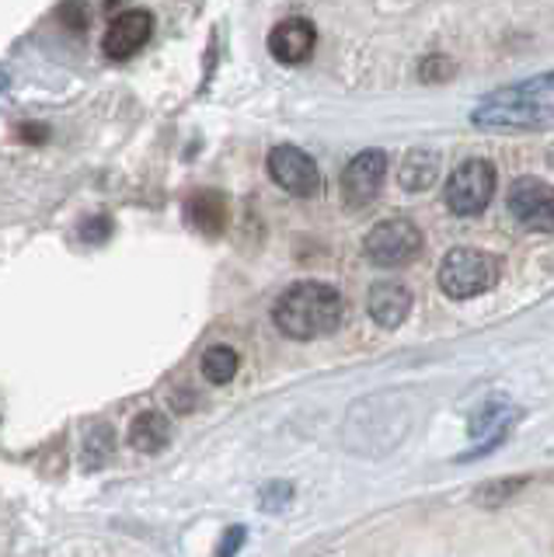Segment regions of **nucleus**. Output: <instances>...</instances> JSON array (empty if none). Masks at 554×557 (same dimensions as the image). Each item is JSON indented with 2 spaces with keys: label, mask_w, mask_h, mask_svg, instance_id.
Segmentation results:
<instances>
[{
  "label": "nucleus",
  "mask_w": 554,
  "mask_h": 557,
  "mask_svg": "<svg viewBox=\"0 0 554 557\" xmlns=\"http://www.w3.org/2000/svg\"><path fill=\"white\" fill-rule=\"evenodd\" d=\"M342 318H345L342 293L328 283H315V278L290 286L272 310L275 327H280L286 338H297V342L332 335V331L342 327Z\"/></svg>",
  "instance_id": "f257e3e1"
},
{
  "label": "nucleus",
  "mask_w": 554,
  "mask_h": 557,
  "mask_svg": "<svg viewBox=\"0 0 554 557\" xmlns=\"http://www.w3.org/2000/svg\"><path fill=\"white\" fill-rule=\"evenodd\" d=\"M502 265L498 258L478 248H454L443 261H440V289L450 296V300H471V296L489 293L492 286H498Z\"/></svg>",
  "instance_id": "f03ea898"
},
{
  "label": "nucleus",
  "mask_w": 554,
  "mask_h": 557,
  "mask_svg": "<svg viewBox=\"0 0 554 557\" xmlns=\"http://www.w3.org/2000/svg\"><path fill=\"white\" fill-rule=\"evenodd\" d=\"M471 122L481 129H547L554 126V109L547 101L509 98L506 91H495L471 112Z\"/></svg>",
  "instance_id": "7ed1b4c3"
},
{
  "label": "nucleus",
  "mask_w": 554,
  "mask_h": 557,
  "mask_svg": "<svg viewBox=\"0 0 554 557\" xmlns=\"http://www.w3.org/2000/svg\"><path fill=\"white\" fill-rule=\"evenodd\" d=\"M362 251L380 269H397V265H408L422 255V231L405 216H391V220H380L373 231L362 240Z\"/></svg>",
  "instance_id": "20e7f679"
},
{
  "label": "nucleus",
  "mask_w": 554,
  "mask_h": 557,
  "mask_svg": "<svg viewBox=\"0 0 554 557\" xmlns=\"http://www.w3.org/2000/svg\"><path fill=\"white\" fill-rule=\"evenodd\" d=\"M495 196V168L489 161H464L446 178L443 199L457 216H478Z\"/></svg>",
  "instance_id": "39448f33"
},
{
  "label": "nucleus",
  "mask_w": 554,
  "mask_h": 557,
  "mask_svg": "<svg viewBox=\"0 0 554 557\" xmlns=\"http://www.w3.org/2000/svg\"><path fill=\"white\" fill-rule=\"evenodd\" d=\"M269 174H272V182L280 185L283 191H290V196H297V199H307V196H315V191L321 188V171L315 164V157L304 153L300 147H275L269 153Z\"/></svg>",
  "instance_id": "423d86ee"
},
{
  "label": "nucleus",
  "mask_w": 554,
  "mask_h": 557,
  "mask_svg": "<svg viewBox=\"0 0 554 557\" xmlns=\"http://www.w3.org/2000/svg\"><path fill=\"white\" fill-rule=\"evenodd\" d=\"M509 213L530 226V231H554V185L533 178V174H524L516 178L509 188Z\"/></svg>",
  "instance_id": "0eeeda50"
},
{
  "label": "nucleus",
  "mask_w": 554,
  "mask_h": 557,
  "mask_svg": "<svg viewBox=\"0 0 554 557\" xmlns=\"http://www.w3.org/2000/svg\"><path fill=\"white\" fill-rule=\"evenodd\" d=\"M387 178V153L384 150H362L342 171V199L345 206H370L377 199L380 185Z\"/></svg>",
  "instance_id": "6e6552de"
},
{
  "label": "nucleus",
  "mask_w": 554,
  "mask_h": 557,
  "mask_svg": "<svg viewBox=\"0 0 554 557\" xmlns=\"http://www.w3.org/2000/svg\"><path fill=\"white\" fill-rule=\"evenodd\" d=\"M150 32H153V17L144 8H130L109 22L101 49H106L109 60H130L133 52H140L150 42Z\"/></svg>",
  "instance_id": "1a4fd4ad"
},
{
  "label": "nucleus",
  "mask_w": 554,
  "mask_h": 557,
  "mask_svg": "<svg viewBox=\"0 0 554 557\" xmlns=\"http://www.w3.org/2000/svg\"><path fill=\"white\" fill-rule=\"evenodd\" d=\"M318 46V32L307 17H283L280 25L269 32V52L280 63H304Z\"/></svg>",
  "instance_id": "9d476101"
},
{
  "label": "nucleus",
  "mask_w": 554,
  "mask_h": 557,
  "mask_svg": "<svg viewBox=\"0 0 554 557\" xmlns=\"http://www.w3.org/2000/svg\"><path fill=\"white\" fill-rule=\"evenodd\" d=\"M524 418V411L519 408H506V405H484L475 418H471V435L475 440H484L478 449H471V453H464V457H457L460 463H467V460H478V457H484L489 449H495V446H502V440L509 435V429Z\"/></svg>",
  "instance_id": "9b49d317"
},
{
  "label": "nucleus",
  "mask_w": 554,
  "mask_h": 557,
  "mask_svg": "<svg viewBox=\"0 0 554 557\" xmlns=\"http://www.w3.org/2000/svg\"><path fill=\"white\" fill-rule=\"evenodd\" d=\"M185 220H188V226H196L202 237H220L227 231L231 202L217 188H199L185 199Z\"/></svg>",
  "instance_id": "f8f14e48"
},
{
  "label": "nucleus",
  "mask_w": 554,
  "mask_h": 557,
  "mask_svg": "<svg viewBox=\"0 0 554 557\" xmlns=\"http://www.w3.org/2000/svg\"><path fill=\"white\" fill-rule=\"evenodd\" d=\"M367 307H370V318L380 327H402L408 310H411V293L397 283H377L367 296Z\"/></svg>",
  "instance_id": "ddd939ff"
},
{
  "label": "nucleus",
  "mask_w": 554,
  "mask_h": 557,
  "mask_svg": "<svg viewBox=\"0 0 554 557\" xmlns=\"http://www.w3.org/2000/svg\"><path fill=\"white\" fill-rule=\"evenodd\" d=\"M171 443V422L161 411H144L136 414V422L130 425V446L140 453H161Z\"/></svg>",
  "instance_id": "4468645a"
},
{
  "label": "nucleus",
  "mask_w": 554,
  "mask_h": 557,
  "mask_svg": "<svg viewBox=\"0 0 554 557\" xmlns=\"http://www.w3.org/2000/svg\"><path fill=\"white\" fill-rule=\"evenodd\" d=\"M440 178V153L436 150H411L405 157L402 171H397V182L405 191H426Z\"/></svg>",
  "instance_id": "2eb2a0df"
},
{
  "label": "nucleus",
  "mask_w": 554,
  "mask_h": 557,
  "mask_svg": "<svg viewBox=\"0 0 554 557\" xmlns=\"http://www.w3.org/2000/svg\"><path fill=\"white\" fill-rule=\"evenodd\" d=\"M237 366H241V359L227 345H213L202 352V376L210 383H231L237 376Z\"/></svg>",
  "instance_id": "dca6fc26"
},
{
  "label": "nucleus",
  "mask_w": 554,
  "mask_h": 557,
  "mask_svg": "<svg viewBox=\"0 0 554 557\" xmlns=\"http://www.w3.org/2000/svg\"><path fill=\"white\" fill-rule=\"evenodd\" d=\"M112 446H115V435L109 425H91L88 440H84V467L88 470H98L101 463H106L112 457Z\"/></svg>",
  "instance_id": "f3484780"
},
{
  "label": "nucleus",
  "mask_w": 554,
  "mask_h": 557,
  "mask_svg": "<svg viewBox=\"0 0 554 557\" xmlns=\"http://www.w3.org/2000/svg\"><path fill=\"white\" fill-rule=\"evenodd\" d=\"M519 487H527V478H509V481H489V484H481L475 487V502L478 505H502V502H509Z\"/></svg>",
  "instance_id": "a211bd4d"
},
{
  "label": "nucleus",
  "mask_w": 554,
  "mask_h": 557,
  "mask_svg": "<svg viewBox=\"0 0 554 557\" xmlns=\"http://www.w3.org/2000/svg\"><path fill=\"white\" fill-rule=\"evenodd\" d=\"M293 498V487L286 481H275V484H266L262 487V509L266 512H275V509H286Z\"/></svg>",
  "instance_id": "6ab92c4d"
},
{
  "label": "nucleus",
  "mask_w": 554,
  "mask_h": 557,
  "mask_svg": "<svg viewBox=\"0 0 554 557\" xmlns=\"http://www.w3.org/2000/svg\"><path fill=\"white\" fill-rule=\"evenodd\" d=\"M454 63L450 60H443V57H429V60H422V81L426 84H440V81H446V77H454Z\"/></svg>",
  "instance_id": "aec40b11"
},
{
  "label": "nucleus",
  "mask_w": 554,
  "mask_h": 557,
  "mask_svg": "<svg viewBox=\"0 0 554 557\" xmlns=\"http://www.w3.org/2000/svg\"><path fill=\"white\" fill-rule=\"evenodd\" d=\"M109 237H112V220L109 216H91L88 223L81 226V240H88V244H101Z\"/></svg>",
  "instance_id": "412c9836"
},
{
  "label": "nucleus",
  "mask_w": 554,
  "mask_h": 557,
  "mask_svg": "<svg viewBox=\"0 0 554 557\" xmlns=\"http://www.w3.org/2000/svg\"><path fill=\"white\" fill-rule=\"evenodd\" d=\"M248 540V530L245 527H231L227 533H223V540H220V550H217V557H234L237 550H241V544Z\"/></svg>",
  "instance_id": "4be33fe9"
},
{
  "label": "nucleus",
  "mask_w": 554,
  "mask_h": 557,
  "mask_svg": "<svg viewBox=\"0 0 554 557\" xmlns=\"http://www.w3.org/2000/svg\"><path fill=\"white\" fill-rule=\"evenodd\" d=\"M46 136V126H22V139H32V144H39Z\"/></svg>",
  "instance_id": "5701e85b"
}]
</instances>
